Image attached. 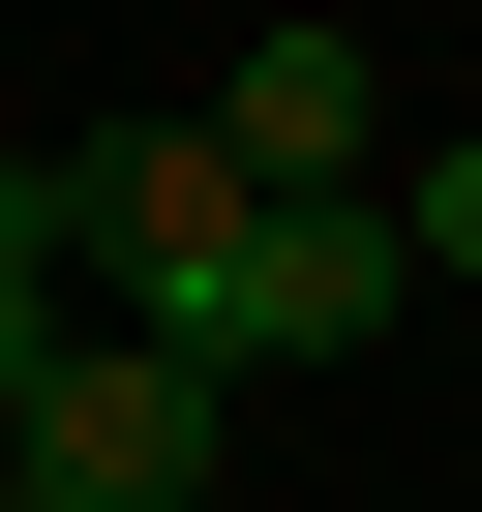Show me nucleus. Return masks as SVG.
<instances>
[{
	"mask_svg": "<svg viewBox=\"0 0 482 512\" xmlns=\"http://www.w3.org/2000/svg\"><path fill=\"white\" fill-rule=\"evenodd\" d=\"M0 482L31 512H211V362L181 332H61L31 392H0Z\"/></svg>",
	"mask_w": 482,
	"mask_h": 512,
	"instance_id": "obj_1",
	"label": "nucleus"
},
{
	"mask_svg": "<svg viewBox=\"0 0 482 512\" xmlns=\"http://www.w3.org/2000/svg\"><path fill=\"white\" fill-rule=\"evenodd\" d=\"M392 302H422V272H392V181H332V211H241V272L181 302V362H211V392H241V362H362Z\"/></svg>",
	"mask_w": 482,
	"mask_h": 512,
	"instance_id": "obj_2",
	"label": "nucleus"
},
{
	"mask_svg": "<svg viewBox=\"0 0 482 512\" xmlns=\"http://www.w3.org/2000/svg\"><path fill=\"white\" fill-rule=\"evenodd\" d=\"M362 151H392V61H362V31H241V61H211V181H241V211H332Z\"/></svg>",
	"mask_w": 482,
	"mask_h": 512,
	"instance_id": "obj_3",
	"label": "nucleus"
},
{
	"mask_svg": "<svg viewBox=\"0 0 482 512\" xmlns=\"http://www.w3.org/2000/svg\"><path fill=\"white\" fill-rule=\"evenodd\" d=\"M392 272H422V302H482V121H452V151L392 181Z\"/></svg>",
	"mask_w": 482,
	"mask_h": 512,
	"instance_id": "obj_4",
	"label": "nucleus"
},
{
	"mask_svg": "<svg viewBox=\"0 0 482 512\" xmlns=\"http://www.w3.org/2000/svg\"><path fill=\"white\" fill-rule=\"evenodd\" d=\"M0 512H31V482H0Z\"/></svg>",
	"mask_w": 482,
	"mask_h": 512,
	"instance_id": "obj_5",
	"label": "nucleus"
}]
</instances>
